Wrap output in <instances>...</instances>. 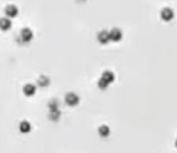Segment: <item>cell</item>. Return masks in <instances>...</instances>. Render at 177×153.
<instances>
[{"mask_svg":"<svg viewBox=\"0 0 177 153\" xmlns=\"http://www.w3.org/2000/svg\"><path fill=\"white\" fill-rule=\"evenodd\" d=\"M65 101L68 106H76V105H78V102H80V97H78V95H76L74 92H69V93L66 95Z\"/></svg>","mask_w":177,"mask_h":153,"instance_id":"6da1fadb","label":"cell"},{"mask_svg":"<svg viewBox=\"0 0 177 153\" xmlns=\"http://www.w3.org/2000/svg\"><path fill=\"white\" fill-rule=\"evenodd\" d=\"M109 37L112 41H120L122 37H123V32L120 29L118 28H113L110 31H109Z\"/></svg>","mask_w":177,"mask_h":153,"instance_id":"7a4b0ae2","label":"cell"},{"mask_svg":"<svg viewBox=\"0 0 177 153\" xmlns=\"http://www.w3.org/2000/svg\"><path fill=\"white\" fill-rule=\"evenodd\" d=\"M160 15H161V19H162V20L170 21V20H172V19H173L175 13H173V10H172L171 8H164V9L161 10Z\"/></svg>","mask_w":177,"mask_h":153,"instance_id":"3957f363","label":"cell"},{"mask_svg":"<svg viewBox=\"0 0 177 153\" xmlns=\"http://www.w3.org/2000/svg\"><path fill=\"white\" fill-rule=\"evenodd\" d=\"M32 37H34V34L32 31L29 29V28H24L20 32V39L24 41V43H29L32 40Z\"/></svg>","mask_w":177,"mask_h":153,"instance_id":"277c9868","label":"cell"},{"mask_svg":"<svg viewBox=\"0 0 177 153\" xmlns=\"http://www.w3.org/2000/svg\"><path fill=\"white\" fill-rule=\"evenodd\" d=\"M98 41H99L101 44H108L109 41H110V37H109V31H105V30H103V31H101L99 34H98Z\"/></svg>","mask_w":177,"mask_h":153,"instance_id":"5b68a950","label":"cell"},{"mask_svg":"<svg viewBox=\"0 0 177 153\" xmlns=\"http://www.w3.org/2000/svg\"><path fill=\"white\" fill-rule=\"evenodd\" d=\"M17 14H19V10H17V8L15 5H8L5 8V15L8 17H10V19L11 17H15Z\"/></svg>","mask_w":177,"mask_h":153,"instance_id":"8992f818","label":"cell"},{"mask_svg":"<svg viewBox=\"0 0 177 153\" xmlns=\"http://www.w3.org/2000/svg\"><path fill=\"white\" fill-rule=\"evenodd\" d=\"M11 28V20L9 17H2L0 19V30L8 31Z\"/></svg>","mask_w":177,"mask_h":153,"instance_id":"52a82bcc","label":"cell"},{"mask_svg":"<svg viewBox=\"0 0 177 153\" xmlns=\"http://www.w3.org/2000/svg\"><path fill=\"white\" fill-rule=\"evenodd\" d=\"M23 91H24V93L26 95V96L31 97V96H34L35 92H36V87H35V85H32V84H26V85L24 86Z\"/></svg>","mask_w":177,"mask_h":153,"instance_id":"ba28073f","label":"cell"},{"mask_svg":"<svg viewBox=\"0 0 177 153\" xmlns=\"http://www.w3.org/2000/svg\"><path fill=\"white\" fill-rule=\"evenodd\" d=\"M101 79H103L107 84H112V82L114 81V79H115V77H114V73H113L112 71H104Z\"/></svg>","mask_w":177,"mask_h":153,"instance_id":"9c48e42d","label":"cell"},{"mask_svg":"<svg viewBox=\"0 0 177 153\" xmlns=\"http://www.w3.org/2000/svg\"><path fill=\"white\" fill-rule=\"evenodd\" d=\"M98 133H99L101 137H108L110 135V128L108 126L103 125V126H101L99 128H98Z\"/></svg>","mask_w":177,"mask_h":153,"instance_id":"30bf717a","label":"cell"},{"mask_svg":"<svg viewBox=\"0 0 177 153\" xmlns=\"http://www.w3.org/2000/svg\"><path fill=\"white\" fill-rule=\"evenodd\" d=\"M30 129H31V125L27 121H24L20 123V131L23 133H27V132H30Z\"/></svg>","mask_w":177,"mask_h":153,"instance_id":"8fae6325","label":"cell"},{"mask_svg":"<svg viewBox=\"0 0 177 153\" xmlns=\"http://www.w3.org/2000/svg\"><path fill=\"white\" fill-rule=\"evenodd\" d=\"M37 82H38V85H40L41 87H45V86H47L50 84V80L46 77V76H41V77L37 80Z\"/></svg>","mask_w":177,"mask_h":153,"instance_id":"7c38bea8","label":"cell"},{"mask_svg":"<svg viewBox=\"0 0 177 153\" xmlns=\"http://www.w3.org/2000/svg\"><path fill=\"white\" fill-rule=\"evenodd\" d=\"M108 85H109V84H107V82H105V81H104L103 79H101L99 81H98V86H99V87H101L102 90L107 88V86H108Z\"/></svg>","mask_w":177,"mask_h":153,"instance_id":"4fadbf2b","label":"cell"},{"mask_svg":"<svg viewBox=\"0 0 177 153\" xmlns=\"http://www.w3.org/2000/svg\"><path fill=\"white\" fill-rule=\"evenodd\" d=\"M175 146H176V147H177V140H176V142H175Z\"/></svg>","mask_w":177,"mask_h":153,"instance_id":"5bb4252c","label":"cell"}]
</instances>
